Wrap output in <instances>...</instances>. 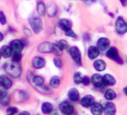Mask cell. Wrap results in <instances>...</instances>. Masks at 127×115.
I'll return each instance as SVG.
<instances>
[{
	"label": "cell",
	"instance_id": "5bb4252c",
	"mask_svg": "<svg viewBox=\"0 0 127 115\" xmlns=\"http://www.w3.org/2000/svg\"><path fill=\"white\" fill-rule=\"evenodd\" d=\"M57 12H58V8L56 4L53 2H48L46 7V12L48 15L51 18L54 17L57 15Z\"/></svg>",
	"mask_w": 127,
	"mask_h": 115
},
{
	"label": "cell",
	"instance_id": "30bf717a",
	"mask_svg": "<svg viewBox=\"0 0 127 115\" xmlns=\"http://www.w3.org/2000/svg\"><path fill=\"white\" fill-rule=\"evenodd\" d=\"M53 48H54V44L45 41L40 44V45L38 48V50L41 53H51L53 51Z\"/></svg>",
	"mask_w": 127,
	"mask_h": 115
},
{
	"label": "cell",
	"instance_id": "d6a6232c",
	"mask_svg": "<svg viewBox=\"0 0 127 115\" xmlns=\"http://www.w3.org/2000/svg\"><path fill=\"white\" fill-rule=\"evenodd\" d=\"M8 96V92L7 90L5 88H0V101L5 98Z\"/></svg>",
	"mask_w": 127,
	"mask_h": 115
},
{
	"label": "cell",
	"instance_id": "7bdbcfd3",
	"mask_svg": "<svg viewBox=\"0 0 127 115\" xmlns=\"http://www.w3.org/2000/svg\"><path fill=\"white\" fill-rule=\"evenodd\" d=\"M123 93H124V94L127 97V86L126 87H125L124 88H123Z\"/></svg>",
	"mask_w": 127,
	"mask_h": 115
},
{
	"label": "cell",
	"instance_id": "f546056e",
	"mask_svg": "<svg viewBox=\"0 0 127 115\" xmlns=\"http://www.w3.org/2000/svg\"><path fill=\"white\" fill-rule=\"evenodd\" d=\"M12 57L13 61L19 62V61H21L22 58V53H13V54H12Z\"/></svg>",
	"mask_w": 127,
	"mask_h": 115
},
{
	"label": "cell",
	"instance_id": "7dc6e473",
	"mask_svg": "<svg viewBox=\"0 0 127 115\" xmlns=\"http://www.w3.org/2000/svg\"><path fill=\"white\" fill-rule=\"evenodd\" d=\"M126 62H127V60H126Z\"/></svg>",
	"mask_w": 127,
	"mask_h": 115
},
{
	"label": "cell",
	"instance_id": "b9f144b4",
	"mask_svg": "<svg viewBox=\"0 0 127 115\" xmlns=\"http://www.w3.org/2000/svg\"><path fill=\"white\" fill-rule=\"evenodd\" d=\"M2 84H3V77L0 76V88L2 87Z\"/></svg>",
	"mask_w": 127,
	"mask_h": 115
},
{
	"label": "cell",
	"instance_id": "cb8c5ba5",
	"mask_svg": "<svg viewBox=\"0 0 127 115\" xmlns=\"http://www.w3.org/2000/svg\"><path fill=\"white\" fill-rule=\"evenodd\" d=\"M104 98L107 101H113L116 98V94L113 89H107L105 92Z\"/></svg>",
	"mask_w": 127,
	"mask_h": 115
},
{
	"label": "cell",
	"instance_id": "ba28073f",
	"mask_svg": "<svg viewBox=\"0 0 127 115\" xmlns=\"http://www.w3.org/2000/svg\"><path fill=\"white\" fill-rule=\"evenodd\" d=\"M25 46V44L22 40L15 39L13 40L10 44V48L12 50V53H22Z\"/></svg>",
	"mask_w": 127,
	"mask_h": 115
},
{
	"label": "cell",
	"instance_id": "7a4b0ae2",
	"mask_svg": "<svg viewBox=\"0 0 127 115\" xmlns=\"http://www.w3.org/2000/svg\"><path fill=\"white\" fill-rule=\"evenodd\" d=\"M106 56L108 58L112 59L114 61H116L117 64L123 65V61L120 58L117 48H115V47H111L110 48H108V50L106 51Z\"/></svg>",
	"mask_w": 127,
	"mask_h": 115
},
{
	"label": "cell",
	"instance_id": "8fae6325",
	"mask_svg": "<svg viewBox=\"0 0 127 115\" xmlns=\"http://www.w3.org/2000/svg\"><path fill=\"white\" fill-rule=\"evenodd\" d=\"M94 102V98L92 95H86L83 97L80 101V104L82 107L85 108H89Z\"/></svg>",
	"mask_w": 127,
	"mask_h": 115
},
{
	"label": "cell",
	"instance_id": "3957f363",
	"mask_svg": "<svg viewBox=\"0 0 127 115\" xmlns=\"http://www.w3.org/2000/svg\"><path fill=\"white\" fill-rule=\"evenodd\" d=\"M116 32L119 35H124L127 32V23L123 17H118L115 23Z\"/></svg>",
	"mask_w": 127,
	"mask_h": 115
},
{
	"label": "cell",
	"instance_id": "d590c367",
	"mask_svg": "<svg viewBox=\"0 0 127 115\" xmlns=\"http://www.w3.org/2000/svg\"><path fill=\"white\" fill-rule=\"evenodd\" d=\"M82 83L84 85H88L90 83V79L87 76H84L83 77V79H82Z\"/></svg>",
	"mask_w": 127,
	"mask_h": 115
},
{
	"label": "cell",
	"instance_id": "9c48e42d",
	"mask_svg": "<svg viewBox=\"0 0 127 115\" xmlns=\"http://www.w3.org/2000/svg\"><path fill=\"white\" fill-rule=\"evenodd\" d=\"M103 108V114L105 115H116V108L113 102H106Z\"/></svg>",
	"mask_w": 127,
	"mask_h": 115
},
{
	"label": "cell",
	"instance_id": "f35d334b",
	"mask_svg": "<svg viewBox=\"0 0 127 115\" xmlns=\"http://www.w3.org/2000/svg\"><path fill=\"white\" fill-rule=\"evenodd\" d=\"M49 115H60V114H58V112L57 110H53Z\"/></svg>",
	"mask_w": 127,
	"mask_h": 115
},
{
	"label": "cell",
	"instance_id": "f6af8a7d",
	"mask_svg": "<svg viewBox=\"0 0 127 115\" xmlns=\"http://www.w3.org/2000/svg\"><path fill=\"white\" fill-rule=\"evenodd\" d=\"M1 58H2V55H1V53H0V59H1Z\"/></svg>",
	"mask_w": 127,
	"mask_h": 115
},
{
	"label": "cell",
	"instance_id": "8d00e7d4",
	"mask_svg": "<svg viewBox=\"0 0 127 115\" xmlns=\"http://www.w3.org/2000/svg\"><path fill=\"white\" fill-rule=\"evenodd\" d=\"M0 102H1V104H2V105L7 106V105L8 104V103H9V98H8V97L7 96L5 98H4V99H2V100L0 101Z\"/></svg>",
	"mask_w": 127,
	"mask_h": 115
},
{
	"label": "cell",
	"instance_id": "4dcf8cb0",
	"mask_svg": "<svg viewBox=\"0 0 127 115\" xmlns=\"http://www.w3.org/2000/svg\"><path fill=\"white\" fill-rule=\"evenodd\" d=\"M18 112V109L15 107H9L6 110V115H15Z\"/></svg>",
	"mask_w": 127,
	"mask_h": 115
},
{
	"label": "cell",
	"instance_id": "ffe728a7",
	"mask_svg": "<svg viewBox=\"0 0 127 115\" xmlns=\"http://www.w3.org/2000/svg\"><path fill=\"white\" fill-rule=\"evenodd\" d=\"M103 81H104V84L106 85H108V86H113L116 84V78L110 75V74H106L103 77Z\"/></svg>",
	"mask_w": 127,
	"mask_h": 115
},
{
	"label": "cell",
	"instance_id": "7402d4cb",
	"mask_svg": "<svg viewBox=\"0 0 127 115\" xmlns=\"http://www.w3.org/2000/svg\"><path fill=\"white\" fill-rule=\"evenodd\" d=\"M0 53H1V55L4 58H9L12 56V54L10 46L8 45H3L0 49Z\"/></svg>",
	"mask_w": 127,
	"mask_h": 115
},
{
	"label": "cell",
	"instance_id": "60d3db41",
	"mask_svg": "<svg viewBox=\"0 0 127 115\" xmlns=\"http://www.w3.org/2000/svg\"><path fill=\"white\" fill-rule=\"evenodd\" d=\"M19 115H31L28 111H22L21 113H19Z\"/></svg>",
	"mask_w": 127,
	"mask_h": 115
},
{
	"label": "cell",
	"instance_id": "f1b7e54d",
	"mask_svg": "<svg viewBox=\"0 0 127 115\" xmlns=\"http://www.w3.org/2000/svg\"><path fill=\"white\" fill-rule=\"evenodd\" d=\"M37 90H38V91H40L42 94H49L51 93V91L49 89V87L48 86H40V87H37Z\"/></svg>",
	"mask_w": 127,
	"mask_h": 115
},
{
	"label": "cell",
	"instance_id": "d6986e66",
	"mask_svg": "<svg viewBox=\"0 0 127 115\" xmlns=\"http://www.w3.org/2000/svg\"><path fill=\"white\" fill-rule=\"evenodd\" d=\"M94 67L97 72H103L106 68V64L103 60L99 59L94 62Z\"/></svg>",
	"mask_w": 127,
	"mask_h": 115
},
{
	"label": "cell",
	"instance_id": "9a60e30c",
	"mask_svg": "<svg viewBox=\"0 0 127 115\" xmlns=\"http://www.w3.org/2000/svg\"><path fill=\"white\" fill-rule=\"evenodd\" d=\"M67 96L69 99L73 102H77L80 100V93L77 88H74V87L70 88L68 91Z\"/></svg>",
	"mask_w": 127,
	"mask_h": 115
},
{
	"label": "cell",
	"instance_id": "e575fe53",
	"mask_svg": "<svg viewBox=\"0 0 127 115\" xmlns=\"http://www.w3.org/2000/svg\"><path fill=\"white\" fill-rule=\"evenodd\" d=\"M0 23H1L2 25H5L6 24V18H5V15L1 11H0Z\"/></svg>",
	"mask_w": 127,
	"mask_h": 115
},
{
	"label": "cell",
	"instance_id": "5b68a950",
	"mask_svg": "<svg viewBox=\"0 0 127 115\" xmlns=\"http://www.w3.org/2000/svg\"><path fill=\"white\" fill-rule=\"evenodd\" d=\"M29 23L31 25V27L32 29V31L35 34H39L41 30L43 29V24L42 21L40 18L38 17H32L29 19Z\"/></svg>",
	"mask_w": 127,
	"mask_h": 115
},
{
	"label": "cell",
	"instance_id": "1f68e13d",
	"mask_svg": "<svg viewBox=\"0 0 127 115\" xmlns=\"http://www.w3.org/2000/svg\"><path fill=\"white\" fill-rule=\"evenodd\" d=\"M64 34H65L66 36L70 37V38H77V35H76V33L72 29H70V30H67V31L64 32Z\"/></svg>",
	"mask_w": 127,
	"mask_h": 115
},
{
	"label": "cell",
	"instance_id": "d4e9b609",
	"mask_svg": "<svg viewBox=\"0 0 127 115\" xmlns=\"http://www.w3.org/2000/svg\"><path fill=\"white\" fill-rule=\"evenodd\" d=\"M32 81L33 83L37 86V87H40L41 85L44 84V79L41 77V76H39V75H34L33 77H32Z\"/></svg>",
	"mask_w": 127,
	"mask_h": 115
},
{
	"label": "cell",
	"instance_id": "ee69618b",
	"mask_svg": "<svg viewBox=\"0 0 127 115\" xmlns=\"http://www.w3.org/2000/svg\"><path fill=\"white\" fill-rule=\"evenodd\" d=\"M3 38H4V35L1 32H0V41H2L3 40Z\"/></svg>",
	"mask_w": 127,
	"mask_h": 115
},
{
	"label": "cell",
	"instance_id": "836d02e7",
	"mask_svg": "<svg viewBox=\"0 0 127 115\" xmlns=\"http://www.w3.org/2000/svg\"><path fill=\"white\" fill-rule=\"evenodd\" d=\"M54 64L58 68H61V67H62V61L58 58H55L54 59Z\"/></svg>",
	"mask_w": 127,
	"mask_h": 115
},
{
	"label": "cell",
	"instance_id": "7c38bea8",
	"mask_svg": "<svg viewBox=\"0 0 127 115\" xmlns=\"http://www.w3.org/2000/svg\"><path fill=\"white\" fill-rule=\"evenodd\" d=\"M110 40H109L107 38H99L98 41H97V43H96V47L99 50V51H105L106 50L109 46H110Z\"/></svg>",
	"mask_w": 127,
	"mask_h": 115
},
{
	"label": "cell",
	"instance_id": "44dd1931",
	"mask_svg": "<svg viewBox=\"0 0 127 115\" xmlns=\"http://www.w3.org/2000/svg\"><path fill=\"white\" fill-rule=\"evenodd\" d=\"M41 111L44 114H50L51 112L54 110L53 105L49 102H44L41 104Z\"/></svg>",
	"mask_w": 127,
	"mask_h": 115
},
{
	"label": "cell",
	"instance_id": "4316f807",
	"mask_svg": "<svg viewBox=\"0 0 127 115\" xmlns=\"http://www.w3.org/2000/svg\"><path fill=\"white\" fill-rule=\"evenodd\" d=\"M12 86V81L10 78H8L7 77H3V84L2 87H4L5 89L8 90L11 88Z\"/></svg>",
	"mask_w": 127,
	"mask_h": 115
},
{
	"label": "cell",
	"instance_id": "52a82bcc",
	"mask_svg": "<svg viewBox=\"0 0 127 115\" xmlns=\"http://www.w3.org/2000/svg\"><path fill=\"white\" fill-rule=\"evenodd\" d=\"M69 53L71 58H73V60L75 62L77 65H81V63H82V57H81V52L80 49L76 46H73L69 49Z\"/></svg>",
	"mask_w": 127,
	"mask_h": 115
},
{
	"label": "cell",
	"instance_id": "83f0119b",
	"mask_svg": "<svg viewBox=\"0 0 127 115\" xmlns=\"http://www.w3.org/2000/svg\"><path fill=\"white\" fill-rule=\"evenodd\" d=\"M82 79H83V77L80 72H76L74 74L73 80L76 84H80L82 83Z\"/></svg>",
	"mask_w": 127,
	"mask_h": 115
},
{
	"label": "cell",
	"instance_id": "2e32d148",
	"mask_svg": "<svg viewBox=\"0 0 127 115\" xmlns=\"http://www.w3.org/2000/svg\"><path fill=\"white\" fill-rule=\"evenodd\" d=\"M45 64H46V61L41 57H35L32 60V65L36 69H41L44 68Z\"/></svg>",
	"mask_w": 127,
	"mask_h": 115
},
{
	"label": "cell",
	"instance_id": "4fadbf2b",
	"mask_svg": "<svg viewBox=\"0 0 127 115\" xmlns=\"http://www.w3.org/2000/svg\"><path fill=\"white\" fill-rule=\"evenodd\" d=\"M90 111L94 115H102L103 114V105L98 102H94L90 106Z\"/></svg>",
	"mask_w": 127,
	"mask_h": 115
},
{
	"label": "cell",
	"instance_id": "bcb514c9",
	"mask_svg": "<svg viewBox=\"0 0 127 115\" xmlns=\"http://www.w3.org/2000/svg\"><path fill=\"white\" fill-rule=\"evenodd\" d=\"M90 1H92V2H93V1H95V0H90Z\"/></svg>",
	"mask_w": 127,
	"mask_h": 115
},
{
	"label": "cell",
	"instance_id": "ab89813d",
	"mask_svg": "<svg viewBox=\"0 0 127 115\" xmlns=\"http://www.w3.org/2000/svg\"><path fill=\"white\" fill-rule=\"evenodd\" d=\"M120 2L123 6H126L127 5V0H120Z\"/></svg>",
	"mask_w": 127,
	"mask_h": 115
},
{
	"label": "cell",
	"instance_id": "603a6c76",
	"mask_svg": "<svg viewBox=\"0 0 127 115\" xmlns=\"http://www.w3.org/2000/svg\"><path fill=\"white\" fill-rule=\"evenodd\" d=\"M36 9H37L38 14L40 16H44L45 13H46V6L44 4L43 2L40 1L37 3V5H36Z\"/></svg>",
	"mask_w": 127,
	"mask_h": 115
},
{
	"label": "cell",
	"instance_id": "6da1fadb",
	"mask_svg": "<svg viewBox=\"0 0 127 115\" xmlns=\"http://www.w3.org/2000/svg\"><path fill=\"white\" fill-rule=\"evenodd\" d=\"M4 69L5 72L13 78L20 77L22 73V68L20 64L13 61H8L5 62L4 65Z\"/></svg>",
	"mask_w": 127,
	"mask_h": 115
},
{
	"label": "cell",
	"instance_id": "74e56055",
	"mask_svg": "<svg viewBox=\"0 0 127 115\" xmlns=\"http://www.w3.org/2000/svg\"><path fill=\"white\" fill-rule=\"evenodd\" d=\"M23 32H24V34L26 35V36H28V37L32 36V31H31L30 29L25 28V29H23Z\"/></svg>",
	"mask_w": 127,
	"mask_h": 115
},
{
	"label": "cell",
	"instance_id": "8992f818",
	"mask_svg": "<svg viewBox=\"0 0 127 115\" xmlns=\"http://www.w3.org/2000/svg\"><path fill=\"white\" fill-rule=\"evenodd\" d=\"M90 82L93 84L95 87L99 88V89H104L106 86L104 84L103 76L99 74H94L90 78Z\"/></svg>",
	"mask_w": 127,
	"mask_h": 115
},
{
	"label": "cell",
	"instance_id": "ac0fdd59",
	"mask_svg": "<svg viewBox=\"0 0 127 115\" xmlns=\"http://www.w3.org/2000/svg\"><path fill=\"white\" fill-rule=\"evenodd\" d=\"M71 26H72V24L70 21H69L68 19H61L59 22V27L64 32H66L67 30L71 29Z\"/></svg>",
	"mask_w": 127,
	"mask_h": 115
},
{
	"label": "cell",
	"instance_id": "484cf974",
	"mask_svg": "<svg viewBox=\"0 0 127 115\" xmlns=\"http://www.w3.org/2000/svg\"><path fill=\"white\" fill-rule=\"evenodd\" d=\"M61 81L58 76H54L50 80V86L52 88H58L60 86Z\"/></svg>",
	"mask_w": 127,
	"mask_h": 115
},
{
	"label": "cell",
	"instance_id": "277c9868",
	"mask_svg": "<svg viewBox=\"0 0 127 115\" xmlns=\"http://www.w3.org/2000/svg\"><path fill=\"white\" fill-rule=\"evenodd\" d=\"M59 109L64 115H72L74 112V107L70 102L67 101H62L59 104Z\"/></svg>",
	"mask_w": 127,
	"mask_h": 115
},
{
	"label": "cell",
	"instance_id": "e0dca14e",
	"mask_svg": "<svg viewBox=\"0 0 127 115\" xmlns=\"http://www.w3.org/2000/svg\"><path fill=\"white\" fill-rule=\"evenodd\" d=\"M99 55V50L97 48L96 46H90L87 51V55L88 58L91 60L96 58Z\"/></svg>",
	"mask_w": 127,
	"mask_h": 115
}]
</instances>
